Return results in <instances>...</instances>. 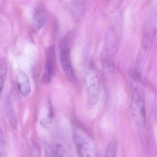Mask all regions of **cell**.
<instances>
[{"mask_svg":"<svg viewBox=\"0 0 157 157\" xmlns=\"http://www.w3.org/2000/svg\"><path fill=\"white\" fill-rule=\"evenodd\" d=\"M63 149L59 145L50 147L46 151L45 157H63Z\"/></svg>","mask_w":157,"mask_h":157,"instance_id":"obj_14","label":"cell"},{"mask_svg":"<svg viewBox=\"0 0 157 157\" xmlns=\"http://www.w3.org/2000/svg\"><path fill=\"white\" fill-rule=\"evenodd\" d=\"M154 35V28H147L145 29L142 35L141 44L138 53L135 63L136 77L139 78L145 67L149 53L151 49Z\"/></svg>","mask_w":157,"mask_h":157,"instance_id":"obj_2","label":"cell"},{"mask_svg":"<svg viewBox=\"0 0 157 157\" xmlns=\"http://www.w3.org/2000/svg\"><path fill=\"white\" fill-rule=\"evenodd\" d=\"M0 157H7L6 152H5V153H0Z\"/></svg>","mask_w":157,"mask_h":157,"instance_id":"obj_15","label":"cell"},{"mask_svg":"<svg viewBox=\"0 0 157 157\" xmlns=\"http://www.w3.org/2000/svg\"></svg>","mask_w":157,"mask_h":157,"instance_id":"obj_16","label":"cell"},{"mask_svg":"<svg viewBox=\"0 0 157 157\" xmlns=\"http://www.w3.org/2000/svg\"><path fill=\"white\" fill-rule=\"evenodd\" d=\"M131 103L130 110L132 120L139 129L146 123V96L143 86L135 77L130 82Z\"/></svg>","mask_w":157,"mask_h":157,"instance_id":"obj_1","label":"cell"},{"mask_svg":"<svg viewBox=\"0 0 157 157\" xmlns=\"http://www.w3.org/2000/svg\"><path fill=\"white\" fill-rule=\"evenodd\" d=\"M17 87L23 97H28L31 92V84L29 77L23 71H20L17 75Z\"/></svg>","mask_w":157,"mask_h":157,"instance_id":"obj_8","label":"cell"},{"mask_svg":"<svg viewBox=\"0 0 157 157\" xmlns=\"http://www.w3.org/2000/svg\"><path fill=\"white\" fill-rule=\"evenodd\" d=\"M84 1H74L72 4V15L74 19L78 20L82 16L84 10Z\"/></svg>","mask_w":157,"mask_h":157,"instance_id":"obj_12","label":"cell"},{"mask_svg":"<svg viewBox=\"0 0 157 157\" xmlns=\"http://www.w3.org/2000/svg\"><path fill=\"white\" fill-rule=\"evenodd\" d=\"M71 42L69 35H66L60 40L59 44L60 64L64 74L71 82H75L76 77L71 58Z\"/></svg>","mask_w":157,"mask_h":157,"instance_id":"obj_4","label":"cell"},{"mask_svg":"<svg viewBox=\"0 0 157 157\" xmlns=\"http://www.w3.org/2000/svg\"><path fill=\"white\" fill-rule=\"evenodd\" d=\"M47 21L46 13L42 7L36 8L34 13L32 21L33 30L36 33L39 32L45 25Z\"/></svg>","mask_w":157,"mask_h":157,"instance_id":"obj_9","label":"cell"},{"mask_svg":"<svg viewBox=\"0 0 157 157\" xmlns=\"http://www.w3.org/2000/svg\"><path fill=\"white\" fill-rule=\"evenodd\" d=\"M56 54L54 46H49L46 50L45 65L43 73L44 82H51L55 75L56 71Z\"/></svg>","mask_w":157,"mask_h":157,"instance_id":"obj_7","label":"cell"},{"mask_svg":"<svg viewBox=\"0 0 157 157\" xmlns=\"http://www.w3.org/2000/svg\"><path fill=\"white\" fill-rule=\"evenodd\" d=\"M5 110L7 119L9 120L10 124L13 127H16L17 125V119L12 105L10 102L7 103L5 107Z\"/></svg>","mask_w":157,"mask_h":157,"instance_id":"obj_13","label":"cell"},{"mask_svg":"<svg viewBox=\"0 0 157 157\" xmlns=\"http://www.w3.org/2000/svg\"><path fill=\"white\" fill-rule=\"evenodd\" d=\"M87 88V106L92 108L99 102L101 93V85L98 73L93 67L89 68L85 76Z\"/></svg>","mask_w":157,"mask_h":157,"instance_id":"obj_3","label":"cell"},{"mask_svg":"<svg viewBox=\"0 0 157 157\" xmlns=\"http://www.w3.org/2000/svg\"><path fill=\"white\" fill-rule=\"evenodd\" d=\"M118 44L117 32L115 28L112 27L108 30L106 34L102 56L103 63L105 67L110 69L113 68Z\"/></svg>","mask_w":157,"mask_h":157,"instance_id":"obj_5","label":"cell"},{"mask_svg":"<svg viewBox=\"0 0 157 157\" xmlns=\"http://www.w3.org/2000/svg\"><path fill=\"white\" fill-rule=\"evenodd\" d=\"M79 157H96L95 146L91 138L85 132L76 129L73 134Z\"/></svg>","mask_w":157,"mask_h":157,"instance_id":"obj_6","label":"cell"},{"mask_svg":"<svg viewBox=\"0 0 157 157\" xmlns=\"http://www.w3.org/2000/svg\"><path fill=\"white\" fill-rule=\"evenodd\" d=\"M118 147L117 140V139L111 140L106 146L104 157H117Z\"/></svg>","mask_w":157,"mask_h":157,"instance_id":"obj_10","label":"cell"},{"mask_svg":"<svg viewBox=\"0 0 157 157\" xmlns=\"http://www.w3.org/2000/svg\"><path fill=\"white\" fill-rule=\"evenodd\" d=\"M8 66L7 61L3 58L0 61V92L2 94L3 87L5 84V80L7 77Z\"/></svg>","mask_w":157,"mask_h":157,"instance_id":"obj_11","label":"cell"}]
</instances>
